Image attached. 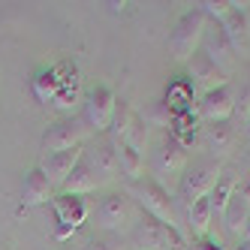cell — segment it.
Wrapping results in <instances>:
<instances>
[{
	"instance_id": "2",
	"label": "cell",
	"mask_w": 250,
	"mask_h": 250,
	"mask_svg": "<svg viewBox=\"0 0 250 250\" xmlns=\"http://www.w3.org/2000/svg\"><path fill=\"white\" fill-rule=\"evenodd\" d=\"M205 24H208V19H205V12L199 6L187 9L181 19L175 21V30H172V37H169V48H172V55L181 61V63H187L196 51L202 48Z\"/></svg>"
},
{
	"instance_id": "13",
	"label": "cell",
	"mask_w": 250,
	"mask_h": 250,
	"mask_svg": "<svg viewBox=\"0 0 250 250\" xmlns=\"http://www.w3.org/2000/svg\"><path fill=\"white\" fill-rule=\"evenodd\" d=\"M127 220H130V196L127 193H105L97 205V223L103 229L115 232Z\"/></svg>"
},
{
	"instance_id": "26",
	"label": "cell",
	"mask_w": 250,
	"mask_h": 250,
	"mask_svg": "<svg viewBox=\"0 0 250 250\" xmlns=\"http://www.w3.org/2000/svg\"><path fill=\"white\" fill-rule=\"evenodd\" d=\"M235 187H238V181H235V175H220L217 178V184L211 187V193H208V199H211V208H214V214H223L226 211V205H229V199H232V193H235Z\"/></svg>"
},
{
	"instance_id": "8",
	"label": "cell",
	"mask_w": 250,
	"mask_h": 250,
	"mask_svg": "<svg viewBox=\"0 0 250 250\" xmlns=\"http://www.w3.org/2000/svg\"><path fill=\"white\" fill-rule=\"evenodd\" d=\"M82 154H84V160H87V166H91V172H94V178H97V184L112 181V178L121 172L115 142H112L109 136H100L94 145H84Z\"/></svg>"
},
{
	"instance_id": "21",
	"label": "cell",
	"mask_w": 250,
	"mask_h": 250,
	"mask_svg": "<svg viewBox=\"0 0 250 250\" xmlns=\"http://www.w3.org/2000/svg\"><path fill=\"white\" fill-rule=\"evenodd\" d=\"M232 142H235V130H232L229 121H220V124H208V127H202V145L214 154L220 157L232 148Z\"/></svg>"
},
{
	"instance_id": "17",
	"label": "cell",
	"mask_w": 250,
	"mask_h": 250,
	"mask_svg": "<svg viewBox=\"0 0 250 250\" xmlns=\"http://www.w3.org/2000/svg\"><path fill=\"white\" fill-rule=\"evenodd\" d=\"M79 160H82V148H69V151H58V154H45L40 169L48 175V181L55 187H63V181L69 178V172L76 169Z\"/></svg>"
},
{
	"instance_id": "22",
	"label": "cell",
	"mask_w": 250,
	"mask_h": 250,
	"mask_svg": "<svg viewBox=\"0 0 250 250\" xmlns=\"http://www.w3.org/2000/svg\"><path fill=\"white\" fill-rule=\"evenodd\" d=\"M97 187H100V184H97V178H94L91 166H87V160H84V154H82V160L76 163V169L69 172V178L63 181L61 193H69V196H87V193H94Z\"/></svg>"
},
{
	"instance_id": "12",
	"label": "cell",
	"mask_w": 250,
	"mask_h": 250,
	"mask_svg": "<svg viewBox=\"0 0 250 250\" xmlns=\"http://www.w3.org/2000/svg\"><path fill=\"white\" fill-rule=\"evenodd\" d=\"M202 51L217 63L223 73H229V66H232V61H235V48L229 45V40H226V33H223V27H220V21H208L205 24V37H202Z\"/></svg>"
},
{
	"instance_id": "23",
	"label": "cell",
	"mask_w": 250,
	"mask_h": 250,
	"mask_svg": "<svg viewBox=\"0 0 250 250\" xmlns=\"http://www.w3.org/2000/svg\"><path fill=\"white\" fill-rule=\"evenodd\" d=\"M211 223H214V208H211V199H196L190 205V232L196 238H205L211 235Z\"/></svg>"
},
{
	"instance_id": "15",
	"label": "cell",
	"mask_w": 250,
	"mask_h": 250,
	"mask_svg": "<svg viewBox=\"0 0 250 250\" xmlns=\"http://www.w3.org/2000/svg\"><path fill=\"white\" fill-rule=\"evenodd\" d=\"M55 73H58L61 87H58V97H55V103H51V105H58L61 112L76 109V103L82 97V76H79V69L69 63V61H63V63L55 66Z\"/></svg>"
},
{
	"instance_id": "18",
	"label": "cell",
	"mask_w": 250,
	"mask_h": 250,
	"mask_svg": "<svg viewBox=\"0 0 250 250\" xmlns=\"http://www.w3.org/2000/svg\"><path fill=\"white\" fill-rule=\"evenodd\" d=\"M55 199V184L48 181V175L40 169V166H33L27 175H24V187H21V202L27 208L33 205H42V202H51Z\"/></svg>"
},
{
	"instance_id": "14",
	"label": "cell",
	"mask_w": 250,
	"mask_h": 250,
	"mask_svg": "<svg viewBox=\"0 0 250 250\" xmlns=\"http://www.w3.org/2000/svg\"><path fill=\"white\" fill-rule=\"evenodd\" d=\"M223 223H226V232L229 235H238V241L244 238V229H247V220H250V187L238 184L235 193H232V199L226 205V211L220 214Z\"/></svg>"
},
{
	"instance_id": "32",
	"label": "cell",
	"mask_w": 250,
	"mask_h": 250,
	"mask_svg": "<svg viewBox=\"0 0 250 250\" xmlns=\"http://www.w3.org/2000/svg\"><path fill=\"white\" fill-rule=\"evenodd\" d=\"M247 187H250V184H247Z\"/></svg>"
},
{
	"instance_id": "20",
	"label": "cell",
	"mask_w": 250,
	"mask_h": 250,
	"mask_svg": "<svg viewBox=\"0 0 250 250\" xmlns=\"http://www.w3.org/2000/svg\"><path fill=\"white\" fill-rule=\"evenodd\" d=\"M199 115L196 112H181V115H172V121H169V136L178 142L181 148H190V145H196L199 142Z\"/></svg>"
},
{
	"instance_id": "1",
	"label": "cell",
	"mask_w": 250,
	"mask_h": 250,
	"mask_svg": "<svg viewBox=\"0 0 250 250\" xmlns=\"http://www.w3.org/2000/svg\"><path fill=\"white\" fill-rule=\"evenodd\" d=\"M127 196H130V199H136V205L142 208V214H148V217H154L160 223L178 229L172 196L163 187V181H157L154 175H139V178H133L130 187H127Z\"/></svg>"
},
{
	"instance_id": "30",
	"label": "cell",
	"mask_w": 250,
	"mask_h": 250,
	"mask_svg": "<svg viewBox=\"0 0 250 250\" xmlns=\"http://www.w3.org/2000/svg\"><path fill=\"white\" fill-rule=\"evenodd\" d=\"M244 238L250 241V220H247V229H244Z\"/></svg>"
},
{
	"instance_id": "4",
	"label": "cell",
	"mask_w": 250,
	"mask_h": 250,
	"mask_svg": "<svg viewBox=\"0 0 250 250\" xmlns=\"http://www.w3.org/2000/svg\"><path fill=\"white\" fill-rule=\"evenodd\" d=\"M115 109H118V97L109 84H94L91 91L84 94V109H82V121L84 127L97 133V136H105L112 127V118H115Z\"/></svg>"
},
{
	"instance_id": "29",
	"label": "cell",
	"mask_w": 250,
	"mask_h": 250,
	"mask_svg": "<svg viewBox=\"0 0 250 250\" xmlns=\"http://www.w3.org/2000/svg\"><path fill=\"white\" fill-rule=\"evenodd\" d=\"M232 250H250V241H247V238H241V241H238L235 247H232Z\"/></svg>"
},
{
	"instance_id": "25",
	"label": "cell",
	"mask_w": 250,
	"mask_h": 250,
	"mask_svg": "<svg viewBox=\"0 0 250 250\" xmlns=\"http://www.w3.org/2000/svg\"><path fill=\"white\" fill-rule=\"evenodd\" d=\"M58 87H61V82H58L55 66H40L33 73V94H37L40 103H55Z\"/></svg>"
},
{
	"instance_id": "31",
	"label": "cell",
	"mask_w": 250,
	"mask_h": 250,
	"mask_svg": "<svg viewBox=\"0 0 250 250\" xmlns=\"http://www.w3.org/2000/svg\"><path fill=\"white\" fill-rule=\"evenodd\" d=\"M247 139H250V115H247Z\"/></svg>"
},
{
	"instance_id": "16",
	"label": "cell",
	"mask_w": 250,
	"mask_h": 250,
	"mask_svg": "<svg viewBox=\"0 0 250 250\" xmlns=\"http://www.w3.org/2000/svg\"><path fill=\"white\" fill-rule=\"evenodd\" d=\"M163 103L172 115H181V112H196V84L190 82L187 73L181 76H172V82L166 84V94H163Z\"/></svg>"
},
{
	"instance_id": "9",
	"label": "cell",
	"mask_w": 250,
	"mask_h": 250,
	"mask_svg": "<svg viewBox=\"0 0 250 250\" xmlns=\"http://www.w3.org/2000/svg\"><path fill=\"white\" fill-rule=\"evenodd\" d=\"M184 169H187V148H181L166 133L154 145V178L160 181V178H166V175H181Z\"/></svg>"
},
{
	"instance_id": "19",
	"label": "cell",
	"mask_w": 250,
	"mask_h": 250,
	"mask_svg": "<svg viewBox=\"0 0 250 250\" xmlns=\"http://www.w3.org/2000/svg\"><path fill=\"white\" fill-rule=\"evenodd\" d=\"M220 27H223L229 45L235 48V51H241V48L250 45V19H247V12L238 3H232V9L226 12V19L220 21Z\"/></svg>"
},
{
	"instance_id": "7",
	"label": "cell",
	"mask_w": 250,
	"mask_h": 250,
	"mask_svg": "<svg viewBox=\"0 0 250 250\" xmlns=\"http://www.w3.org/2000/svg\"><path fill=\"white\" fill-rule=\"evenodd\" d=\"M51 208H55V217H58V226H55V238H58V241H66V238L84 223V217H87V202H84V196L55 193Z\"/></svg>"
},
{
	"instance_id": "10",
	"label": "cell",
	"mask_w": 250,
	"mask_h": 250,
	"mask_svg": "<svg viewBox=\"0 0 250 250\" xmlns=\"http://www.w3.org/2000/svg\"><path fill=\"white\" fill-rule=\"evenodd\" d=\"M232 112H235V97H232V87H214V91H205L202 100L196 103V115H199L205 124H220L229 121Z\"/></svg>"
},
{
	"instance_id": "28",
	"label": "cell",
	"mask_w": 250,
	"mask_h": 250,
	"mask_svg": "<svg viewBox=\"0 0 250 250\" xmlns=\"http://www.w3.org/2000/svg\"><path fill=\"white\" fill-rule=\"evenodd\" d=\"M84 250H115V247L105 241V238H100V235H91V238L84 241Z\"/></svg>"
},
{
	"instance_id": "24",
	"label": "cell",
	"mask_w": 250,
	"mask_h": 250,
	"mask_svg": "<svg viewBox=\"0 0 250 250\" xmlns=\"http://www.w3.org/2000/svg\"><path fill=\"white\" fill-rule=\"evenodd\" d=\"M115 151H118V166L124 175H130V181L133 178L142 175V166H145V151H139L133 148L130 142H115Z\"/></svg>"
},
{
	"instance_id": "27",
	"label": "cell",
	"mask_w": 250,
	"mask_h": 250,
	"mask_svg": "<svg viewBox=\"0 0 250 250\" xmlns=\"http://www.w3.org/2000/svg\"><path fill=\"white\" fill-rule=\"evenodd\" d=\"M193 250H226V247H223V241L217 235H205V238L193 241Z\"/></svg>"
},
{
	"instance_id": "5",
	"label": "cell",
	"mask_w": 250,
	"mask_h": 250,
	"mask_svg": "<svg viewBox=\"0 0 250 250\" xmlns=\"http://www.w3.org/2000/svg\"><path fill=\"white\" fill-rule=\"evenodd\" d=\"M220 178V166L217 160H196V163H190L184 172H181V184H178V196H181L184 202H196V199H205V196L211 193V187L217 184Z\"/></svg>"
},
{
	"instance_id": "6",
	"label": "cell",
	"mask_w": 250,
	"mask_h": 250,
	"mask_svg": "<svg viewBox=\"0 0 250 250\" xmlns=\"http://www.w3.org/2000/svg\"><path fill=\"white\" fill-rule=\"evenodd\" d=\"M87 139V127L82 118L66 115L61 121H55L51 127L42 133V154H58V151H69V148H84Z\"/></svg>"
},
{
	"instance_id": "3",
	"label": "cell",
	"mask_w": 250,
	"mask_h": 250,
	"mask_svg": "<svg viewBox=\"0 0 250 250\" xmlns=\"http://www.w3.org/2000/svg\"><path fill=\"white\" fill-rule=\"evenodd\" d=\"M130 238H133L136 250H184L187 247L181 229L166 226V223L148 217V214H142V217L133 223Z\"/></svg>"
},
{
	"instance_id": "11",
	"label": "cell",
	"mask_w": 250,
	"mask_h": 250,
	"mask_svg": "<svg viewBox=\"0 0 250 250\" xmlns=\"http://www.w3.org/2000/svg\"><path fill=\"white\" fill-rule=\"evenodd\" d=\"M187 76H190V82L196 87H202V91H214V87H223L226 84V73L205 55L202 48L187 61Z\"/></svg>"
}]
</instances>
